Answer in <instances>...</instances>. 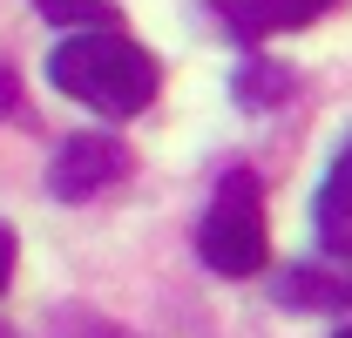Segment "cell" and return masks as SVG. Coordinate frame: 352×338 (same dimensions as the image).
Here are the masks:
<instances>
[{
	"mask_svg": "<svg viewBox=\"0 0 352 338\" xmlns=\"http://www.w3.org/2000/svg\"><path fill=\"white\" fill-rule=\"evenodd\" d=\"M47 82L61 88L68 102H88L95 115H142L149 102H156V82H163V68H156V54L149 47H135L129 34H116V27H88V34H68V41L47 54Z\"/></svg>",
	"mask_w": 352,
	"mask_h": 338,
	"instance_id": "1",
	"label": "cell"
},
{
	"mask_svg": "<svg viewBox=\"0 0 352 338\" xmlns=\"http://www.w3.org/2000/svg\"><path fill=\"white\" fill-rule=\"evenodd\" d=\"M197 257L217 278H258L271 257V230H264V190L251 169H230L210 196V210L197 223Z\"/></svg>",
	"mask_w": 352,
	"mask_h": 338,
	"instance_id": "2",
	"label": "cell"
},
{
	"mask_svg": "<svg viewBox=\"0 0 352 338\" xmlns=\"http://www.w3.org/2000/svg\"><path fill=\"white\" fill-rule=\"evenodd\" d=\"M129 169H135V156H129L122 135H68L61 156H54V169H47V190L61 203H88V196L116 190Z\"/></svg>",
	"mask_w": 352,
	"mask_h": 338,
	"instance_id": "3",
	"label": "cell"
},
{
	"mask_svg": "<svg viewBox=\"0 0 352 338\" xmlns=\"http://www.w3.org/2000/svg\"><path fill=\"white\" fill-rule=\"evenodd\" d=\"M332 0H217L223 27L237 41H271V34H292V27H311Z\"/></svg>",
	"mask_w": 352,
	"mask_h": 338,
	"instance_id": "4",
	"label": "cell"
},
{
	"mask_svg": "<svg viewBox=\"0 0 352 338\" xmlns=\"http://www.w3.org/2000/svg\"><path fill=\"white\" fill-rule=\"evenodd\" d=\"M278 297H285L292 311H346L352 304V257L285 271V278H278Z\"/></svg>",
	"mask_w": 352,
	"mask_h": 338,
	"instance_id": "5",
	"label": "cell"
},
{
	"mask_svg": "<svg viewBox=\"0 0 352 338\" xmlns=\"http://www.w3.org/2000/svg\"><path fill=\"white\" fill-rule=\"evenodd\" d=\"M311 216H318V244H325V257H352V142L332 156Z\"/></svg>",
	"mask_w": 352,
	"mask_h": 338,
	"instance_id": "6",
	"label": "cell"
},
{
	"mask_svg": "<svg viewBox=\"0 0 352 338\" xmlns=\"http://www.w3.org/2000/svg\"><path fill=\"white\" fill-rule=\"evenodd\" d=\"M292 95V68H278V61H251L244 75H237V102L244 109H271V102H285Z\"/></svg>",
	"mask_w": 352,
	"mask_h": 338,
	"instance_id": "7",
	"label": "cell"
},
{
	"mask_svg": "<svg viewBox=\"0 0 352 338\" xmlns=\"http://www.w3.org/2000/svg\"><path fill=\"white\" fill-rule=\"evenodd\" d=\"M47 21H61V27H122V14L109 7V0H34Z\"/></svg>",
	"mask_w": 352,
	"mask_h": 338,
	"instance_id": "8",
	"label": "cell"
},
{
	"mask_svg": "<svg viewBox=\"0 0 352 338\" xmlns=\"http://www.w3.org/2000/svg\"><path fill=\"white\" fill-rule=\"evenodd\" d=\"M7 284H14V230L0 223V291H7Z\"/></svg>",
	"mask_w": 352,
	"mask_h": 338,
	"instance_id": "9",
	"label": "cell"
},
{
	"mask_svg": "<svg viewBox=\"0 0 352 338\" xmlns=\"http://www.w3.org/2000/svg\"><path fill=\"white\" fill-rule=\"evenodd\" d=\"M339 338H352V332H339Z\"/></svg>",
	"mask_w": 352,
	"mask_h": 338,
	"instance_id": "10",
	"label": "cell"
}]
</instances>
